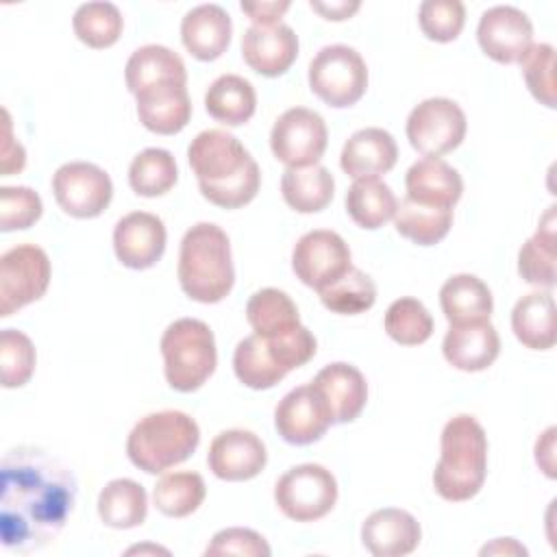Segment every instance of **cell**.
Here are the masks:
<instances>
[{"instance_id":"obj_19","label":"cell","mask_w":557,"mask_h":557,"mask_svg":"<svg viewBox=\"0 0 557 557\" xmlns=\"http://www.w3.org/2000/svg\"><path fill=\"white\" fill-rule=\"evenodd\" d=\"M242 57L257 74L281 76L298 57V35L281 22L272 26L252 24L242 37Z\"/></svg>"},{"instance_id":"obj_47","label":"cell","mask_w":557,"mask_h":557,"mask_svg":"<svg viewBox=\"0 0 557 557\" xmlns=\"http://www.w3.org/2000/svg\"><path fill=\"white\" fill-rule=\"evenodd\" d=\"M4 115V141H2V174L4 176H11L15 172H20L24 165H26V152L22 148V144H17L13 137H11V117H9V111L2 113Z\"/></svg>"},{"instance_id":"obj_28","label":"cell","mask_w":557,"mask_h":557,"mask_svg":"<svg viewBox=\"0 0 557 557\" xmlns=\"http://www.w3.org/2000/svg\"><path fill=\"white\" fill-rule=\"evenodd\" d=\"M440 305L450 324L490 320L494 309L490 287L474 274H453L440 289Z\"/></svg>"},{"instance_id":"obj_41","label":"cell","mask_w":557,"mask_h":557,"mask_svg":"<svg viewBox=\"0 0 557 557\" xmlns=\"http://www.w3.org/2000/svg\"><path fill=\"white\" fill-rule=\"evenodd\" d=\"M383 326L385 333L400 346H418L433 335V318L429 309L411 296L398 298L387 307Z\"/></svg>"},{"instance_id":"obj_18","label":"cell","mask_w":557,"mask_h":557,"mask_svg":"<svg viewBox=\"0 0 557 557\" xmlns=\"http://www.w3.org/2000/svg\"><path fill=\"white\" fill-rule=\"evenodd\" d=\"M268 461L265 444L244 429H228L213 437L207 455L209 470L222 481L255 479Z\"/></svg>"},{"instance_id":"obj_13","label":"cell","mask_w":557,"mask_h":557,"mask_svg":"<svg viewBox=\"0 0 557 557\" xmlns=\"http://www.w3.org/2000/svg\"><path fill=\"white\" fill-rule=\"evenodd\" d=\"M52 194L67 215L87 220L109 207L113 183L102 168L87 161H70L54 172Z\"/></svg>"},{"instance_id":"obj_33","label":"cell","mask_w":557,"mask_h":557,"mask_svg":"<svg viewBox=\"0 0 557 557\" xmlns=\"http://www.w3.org/2000/svg\"><path fill=\"white\" fill-rule=\"evenodd\" d=\"M518 272L529 285H555V205L542 215L537 231L518 252Z\"/></svg>"},{"instance_id":"obj_52","label":"cell","mask_w":557,"mask_h":557,"mask_svg":"<svg viewBox=\"0 0 557 557\" xmlns=\"http://www.w3.org/2000/svg\"><path fill=\"white\" fill-rule=\"evenodd\" d=\"M144 550H157V553H168L165 548H159V546H133V548H128V555H131V553H144Z\"/></svg>"},{"instance_id":"obj_23","label":"cell","mask_w":557,"mask_h":557,"mask_svg":"<svg viewBox=\"0 0 557 557\" xmlns=\"http://www.w3.org/2000/svg\"><path fill=\"white\" fill-rule=\"evenodd\" d=\"M396 159L398 146L392 133L370 126L352 133L346 139L339 154V165L355 181L379 178L396 165Z\"/></svg>"},{"instance_id":"obj_32","label":"cell","mask_w":557,"mask_h":557,"mask_svg":"<svg viewBox=\"0 0 557 557\" xmlns=\"http://www.w3.org/2000/svg\"><path fill=\"white\" fill-rule=\"evenodd\" d=\"M98 516L111 529H135L148 516L146 490L133 479L109 481L98 496Z\"/></svg>"},{"instance_id":"obj_43","label":"cell","mask_w":557,"mask_h":557,"mask_svg":"<svg viewBox=\"0 0 557 557\" xmlns=\"http://www.w3.org/2000/svg\"><path fill=\"white\" fill-rule=\"evenodd\" d=\"M518 63L533 98L555 109V48L550 44H533Z\"/></svg>"},{"instance_id":"obj_1","label":"cell","mask_w":557,"mask_h":557,"mask_svg":"<svg viewBox=\"0 0 557 557\" xmlns=\"http://www.w3.org/2000/svg\"><path fill=\"white\" fill-rule=\"evenodd\" d=\"M0 537L7 550L28 555L63 531L76 503V476L39 446H17L2 457Z\"/></svg>"},{"instance_id":"obj_12","label":"cell","mask_w":557,"mask_h":557,"mask_svg":"<svg viewBox=\"0 0 557 557\" xmlns=\"http://www.w3.org/2000/svg\"><path fill=\"white\" fill-rule=\"evenodd\" d=\"M329 144V131L320 113L294 107L281 113L270 133L272 154L287 168L318 165Z\"/></svg>"},{"instance_id":"obj_50","label":"cell","mask_w":557,"mask_h":557,"mask_svg":"<svg viewBox=\"0 0 557 557\" xmlns=\"http://www.w3.org/2000/svg\"><path fill=\"white\" fill-rule=\"evenodd\" d=\"M309 7L313 11H318L322 17L326 20H333V22H342V20H348L352 13L359 11V2H348V0H337V2H318V0H311Z\"/></svg>"},{"instance_id":"obj_14","label":"cell","mask_w":557,"mask_h":557,"mask_svg":"<svg viewBox=\"0 0 557 557\" xmlns=\"http://www.w3.org/2000/svg\"><path fill=\"white\" fill-rule=\"evenodd\" d=\"M350 265V248L335 231H309L292 250L294 274L315 292L337 281Z\"/></svg>"},{"instance_id":"obj_49","label":"cell","mask_w":557,"mask_h":557,"mask_svg":"<svg viewBox=\"0 0 557 557\" xmlns=\"http://www.w3.org/2000/svg\"><path fill=\"white\" fill-rule=\"evenodd\" d=\"M553 448H555V426L546 429L542 437L535 442V461L544 470L548 479H555V459H553Z\"/></svg>"},{"instance_id":"obj_4","label":"cell","mask_w":557,"mask_h":557,"mask_svg":"<svg viewBox=\"0 0 557 557\" xmlns=\"http://www.w3.org/2000/svg\"><path fill=\"white\" fill-rule=\"evenodd\" d=\"M176 274L181 289L196 302L226 298L235 283L228 235L213 222L194 224L181 239Z\"/></svg>"},{"instance_id":"obj_22","label":"cell","mask_w":557,"mask_h":557,"mask_svg":"<svg viewBox=\"0 0 557 557\" xmlns=\"http://www.w3.org/2000/svg\"><path fill=\"white\" fill-rule=\"evenodd\" d=\"M311 383L322 394L333 416V424L352 422L366 407V400H368L366 376L350 363H344V361L329 363L315 374Z\"/></svg>"},{"instance_id":"obj_7","label":"cell","mask_w":557,"mask_h":557,"mask_svg":"<svg viewBox=\"0 0 557 557\" xmlns=\"http://www.w3.org/2000/svg\"><path fill=\"white\" fill-rule=\"evenodd\" d=\"M165 381L176 392H196L218 366L215 337L207 322L196 318L174 320L161 337Z\"/></svg>"},{"instance_id":"obj_6","label":"cell","mask_w":557,"mask_h":557,"mask_svg":"<svg viewBox=\"0 0 557 557\" xmlns=\"http://www.w3.org/2000/svg\"><path fill=\"white\" fill-rule=\"evenodd\" d=\"M318 342L307 326L276 337L257 333L244 337L233 352V370L239 383L250 389H270L287 376L289 370L313 359Z\"/></svg>"},{"instance_id":"obj_2","label":"cell","mask_w":557,"mask_h":557,"mask_svg":"<svg viewBox=\"0 0 557 557\" xmlns=\"http://www.w3.org/2000/svg\"><path fill=\"white\" fill-rule=\"evenodd\" d=\"M200 194L215 207L239 209L261 187V170L244 144L222 128L198 133L187 148Z\"/></svg>"},{"instance_id":"obj_48","label":"cell","mask_w":557,"mask_h":557,"mask_svg":"<svg viewBox=\"0 0 557 557\" xmlns=\"http://www.w3.org/2000/svg\"><path fill=\"white\" fill-rule=\"evenodd\" d=\"M239 7L257 26H272L278 24L281 15L289 9V2H242Z\"/></svg>"},{"instance_id":"obj_30","label":"cell","mask_w":557,"mask_h":557,"mask_svg":"<svg viewBox=\"0 0 557 557\" xmlns=\"http://www.w3.org/2000/svg\"><path fill=\"white\" fill-rule=\"evenodd\" d=\"M207 113L226 126L246 124L257 109V94L250 81L237 74L218 76L205 94Z\"/></svg>"},{"instance_id":"obj_24","label":"cell","mask_w":557,"mask_h":557,"mask_svg":"<svg viewBox=\"0 0 557 557\" xmlns=\"http://www.w3.org/2000/svg\"><path fill=\"white\" fill-rule=\"evenodd\" d=\"M233 35L231 15L220 4H198L181 22V41L198 61L220 59Z\"/></svg>"},{"instance_id":"obj_15","label":"cell","mask_w":557,"mask_h":557,"mask_svg":"<svg viewBox=\"0 0 557 557\" xmlns=\"http://www.w3.org/2000/svg\"><path fill=\"white\" fill-rule=\"evenodd\" d=\"M331 424L333 416L313 383L294 387L274 409V426L278 435L294 446L318 442Z\"/></svg>"},{"instance_id":"obj_44","label":"cell","mask_w":557,"mask_h":557,"mask_svg":"<svg viewBox=\"0 0 557 557\" xmlns=\"http://www.w3.org/2000/svg\"><path fill=\"white\" fill-rule=\"evenodd\" d=\"M422 33L440 44L459 37L466 24V7L459 0H426L418 9Z\"/></svg>"},{"instance_id":"obj_35","label":"cell","mask_w":557,"mask_h":557,"mask_svg":"<svg viewBox=\"0 0 557 557\" xmlns=\"http://www.w3.org/2000/svg\"><path fill=\"white\" fill-rule=\"evenodd\" d=\"M246 318L252 331L261 337L285 335L300 326L298 307L285 292L276 287L255 292L246 305Z\"/></svg>"},{"instance_id":"obj_46","label":"cell","mask_w":557,"mask_h":557,"mask_svg":"<svg viewBox=\"0 0 557 557\" xmlns=\"http://www.w3.org/2000/svg\"><path fill=\"white\" fill-rule=\"evenodd\" d=\"M272 550L263 535L252 529L231 527L222 529L211 537L205 555H244V557H268Z\"/></svg>"},{"instance_id":"obj_10","label":"cell","mask_w":557,"mask_h":557,"mask_svg":"<svg viewBox=\"0 0 557 557\" xmlns=\"http://www.w3.org/2000/svg\"><path fill=\"white\" fill-rule=\"evenodd\" d=\"M52 268L44 248L17 244L0 257V315L9 318L39 300L50 285Z\"/></svg>"},{"instance_id":"obj_29","label":"cell","mask_w":557,"mask_h":557,"mask_svg":"<svg viewBox=\"0 0 557 557\" xmlns=\"http://www.w3.org/2000/svg\"><path fill=\"white\" fill-rule=\"evenodd\" d=\"M511 331L516 339L531 350L555 346V300L550 292L524 294L511 311Z\"/></svg>"},{"instance_id":"obj_42","label":"cell","mask_w":557,"mask_h":557,"mask_svg":"<svg viewBox=\"0 0 557 557\" xmlns=\"http://www.w3.org/2000/svg\"><path fill=\"white\" fill-rule=\"evenodd\" d=\"M37 363V352L30 337L17 329H2L0 333V381L2 387L13 389L30 381Z\"/></svg>"},{"instance_id":"obj_17","label":"cell","mask_w":557,"mask_h":557,"mask_svg":"<svg viewBox=\"0 0 557 557\" xmlns=\"http://www.w3.org/2000/svg\"><path fill=\"white\" fill-rule=\"evenodd\" d=\"M165 224L148 211L126 213L113 228V250L122 265L131 270L152 268L165 250Z\"/></svg>"},{"instance_id":"obj_11","label":"cell","mask_w":557,"mask_h":557,"mask_svg":"<svg viewBox=\"0 0 557 557\" xmlns=\"http://www.w3.org/2000/svg\"><path fill=\"white\" fill-rule=\"evenodd\" d=\"M466 113L450 98H426L407 117V139L424 157H442L466 137Z\"/></svg>"},{"instance_id":"obj_39","label":"cell","mask_w":557,"mask_h":557,"mask_svg":"<svg viewBox=\"0 0 557 557\" xmlns=\"http://www.w3.org/2000/svg\"><path fill=\"white\" fill-rule=\"evenodd\" d=\"M318 294L329 311L342 315H357L374 305L376 285L363 270L350 265L337 281L322 287Z\"/></svg>"},{"instance_id":"obj_21","label":"cell","mask_w":557,"mask_h":557,"mask_svg":"<svg viewBox=\"0 0 557 557\" xmlns=\"http://www.w3.org/2000/svg\"><path fill=\"white\" fill-rule=\"evenodd\" d=\"M444 359L461 372H481L490 368L500 352V337L490 320L450 324L442 342Z\"/></svg>"},{"instance_id":"obj_16","label":"cell","mask_w":557,"mask_h":557,"mask_svg":"<svg viewBox=\"0 0 557 557\" xmlns=\"http://www.w3.org/2000/svg\"><path fill=\"white\" fill-rule=\"evenodd\" d=\"M476 39L481 50L496 63H518L533 46V24L524 11L498 4L481 15Z\"/></svg>"},{"instance_id":"obj_27","label":"cell","mask_w":557,"mask_h":557,"mask_svg":"<svg viewBox=\"0 0 557 557\" xmlns=\"http://www.w3.org/2000/svg\"><path fill=\"white\" fill-rule=\"evenodd\" d=\"M124 81L133 96L163 85V83H183L187 85V70L183 59L159 44H148L137 48L124 67Z\"/></svg>"},{"instance_id":"obj_8","label":"cell","mask_w":557,"mask_h":557,"mask_svg":"<svg viewBox=\"0 0 557 557\" xmlns=\"http://www.w3.org/2000/svg\"><path fill=\"white\" fill-rule=\"evenodd\" d=\"M309 87L329 107H352L368 89V65L350 46H324L309 63Z\"/></svg>"},{"instance_id":"obj_5","label":"cell","mask_w":557,"mask_h":557,"mask_svg":"<svg viewBox=\"0 0 557 557\" xmlns=\"http://www.w3.org/2000/svg\"><path fill=\"white\" fill-rule=\"evenodd\" d=\"M200 444L196 420L176 409L144 416L128 433L126 455L148 474H161L194 455Z\"/></svg>"},{"instance_id":"obj_34","label":"cell","mask_w":557,"mask_h":557,"mask_svg":"<svg viewBox=\"0 0 557 557\" xmlns=\"http://www.w3.org/2000/svg\"><path fill=\"white\" fill-rule=\"evenodd\" d=\"M398 200L392 187L379 178H359L346 191V211L366 231L381 228L396 213Z\"/></svg>"},{"instance_id":"obj_25","label":"cell","mask_w":557,"mask_h":557,"mask_svg":"<svg viewBox=\"0 0 557 557\" xmlns=\"http://www.w3.org/2000/svg\"><path fill=\"white\" fill-rule=\"evenodd\" d=\"M407 198L426 207L453 209L463 191L459 172L437 157H424L416 161L405 176Z\"/></svg>"},{"instance_id":"obj_40","label":"cell","mask_w":557,"mask_h":557,"mask_svg":"<svg viewBox=\"0 0 557 557\" xmlns=\"http://www.w3.org/2000/svg\"><path fill=\"white\" fill-rule=\"evenodd\" d=\"M72 26L85 46L102 50L120 39L124 20L113 2H85L74 11Z\"/></svg>"},{"instance_id":"obj_26","label":"cell","mask_w":557,"mask_h":557,"mask_svg":"<svg viewBox=\"0 0 557 557\" xmlns=\"http://www.w3.org/2000/svg\"><path fill=\"white\" fill-rule=\"evenodd\" d=\"M135 98L139 122L157 135L181 133L191 117V100L183 83H163Z\"/></svg>"},{"instance_id":"obj_3","label":"cell","mask_w":557,"mask_h":557,"mask_svg":"<svg viewBox=\"0 0 557 557\" xmlns=\"http://www.w3.org/2000/svg\"><path fill=\"white\" fill-rule=\"evenodd\" d=\"M440 461L433 470L435 492L450 503L474 498L487 474V435L468 413L450 418L442 429Z\"/></svg>"},{"instance_id":"obj_37","label":"cell","mask_w":557,"mask_h":557,"mask_svg":"<svg viewBox=\"0 0 557 557\" xmlns=\"http://www.w3.org/2000/svg\"><path fill=\"white\" fill-rule=\"evenodd\" d=\"M176 161L165 148H146L128 165V185L144 198L168 194L176 185Z\"/></svg>"},{"instance_id":"obj_45","label":"cell","mask_w":557,"mask_h":557,"mask_svg":"<svg viewBox=\"0 0 557 557\" xmlns=\"http://www.w3.org/2000/svg\"><path fill=\"white\" fill-rule=\"evenodd\" d=\"M44 213L41 198L26 185L0 187V231H24L30 228Z\"/></svg>"},{"instance_id":"obj_36","label":"cell","mask_w":557,"mask_h":557,"mask_svg":"<svg viewBox=\"0 0 557 557\" xmlns=\"http://www.w3.org/2000/svg\"><path fill=\"white\" fill-rule=\"evenodd\" d=\"M396 231L418 246H433L442 242L453 226V209L426 207L409 200H400L394 213Z\"/></svg>"},{"instance_id":"obj_31","label":"cell","mask_w":557,"mask_h":557,"mask_svg":"<svg viewBox=\"0 0 557 557\" xmlns=\"http://www.w3.org/2000/svg\"><path fill=\"white\" fill-rule=\"evenodd\" d=\"M335 191V178L324 165L287 168L281 178V194L287 207L298 213H318L329 207Z\"/></svg>"},{"instance_id":"obj_38","label":"cell","mask_w":557,"mask_h":557,"mask_svg":"<svg viewBox=\"0 0 557 557\" xmlns=\"http://www.w3.org/2000/svg\"><path fill=\"white\" fill-rule=\"evenodd\" d=\"M207 496V485L198 472H172L152 487L154 507L170 518H185L194 513Z\"/></svg>"},{"instance_id":"obj_20","label":"cell","mask_w":557,"mask_h":557,"mask_svg":"<svg viewBox=\"0 0 557 557\" xmlns=\"http://www.w3.org/2000/svg\"><path fill=\"white\" fill-rule=\"evenodd\" d=\"M420 537V522L398 507L376 509L361 524V542L374 557L409 555L418 548Z\"/></svg>"},{"instance_id":"obj_51","label":"cell","mask_w":557,"mask_h":557,"mask_svg":"<svg viewBox=\"0 0 557 557\" xmlns=\"http://www.w3.org/2000/svg\"><path fill=\"white\" fill-rule=\"evenodd\" d=\"M527 555V548L520 546L513 537H498L492 544H485L481 548V555Z\"/></svg>"},{"instance_id":"obj_9","label":"cell","mask_w":557,"mask_h":557,"mask_svg":"<svg viewBox=\"0 0 557 557\" xmlns=\"http://www.w3.org/2000/svg\"><path fill=\"white\" fill-rule=\"evenodd\" d=\"M276 507L296 522L324 518L337 503V481L320 463H300L289 468L274 485Z\"/></svg>"}]
</instances>
